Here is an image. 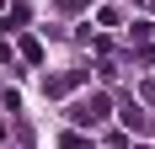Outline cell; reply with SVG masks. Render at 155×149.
I'll return each mask as SVG.
<instances>
[{
	"instance_id": "obj_2",
	"label": "cell",
	"mask_w": 155,
	"mask_h": 149,
	"mask_svg": "<svg viewBox=\"0 0 155 149\" xmlns=\"http://www.w3.org/2000/svg\"><path fill=\"white\" fill-rule=\"evenodd\" d=\"M80 80H86V69H70V74H48V80H43V90H48V96H64V90H75Z\"/></svg>"
},
{
	"instance_id": "obj_1",
	"label": "cell",
	"mask_w": 155,
	"mask_h": 149,
	"mask_svg": "<svg viewBox=\"0 0 155 149\" xmlns=\"http://www.w3.org/2000/svg\"><path fill=\"white\" fill-rule=\"evenodd\" d=\"M70 117H75L80 128L102 122V117H107V96H86V101H75V106H70Z\"/></svg>"
},
{
	"instance_id": "obj_3",
	"label": "cell",
	"mask_w": 155,
	"mask_h": 149,
	"mask_svg": "<svg viewBox=\"0 0 155 149\" xmlns=\"http://www.w3.org/2000/svg\"><path fill=\"white\" fill-rule=\"evenodd\" d=\"M123 122H128V128H134V133H144V128H150V117H144L139 106H123Z\"/></svg>"
},
{
	"instance_id": "obj_4",
	"label": "cell",
	"mask_w": 155,
	"mask_h": 149,
	"mask_svg": "<svg viewBox=\"0 0 155 149\" xmlns=\"http://www.w3.org/2000/svg\"><path fill=\"white\" fill-rule=\"evenodd\" d=\"M59 149H91V144H86V133H64V138H59Z\"/></svg>"
}]
</instances>
